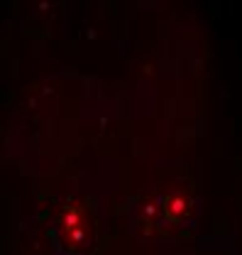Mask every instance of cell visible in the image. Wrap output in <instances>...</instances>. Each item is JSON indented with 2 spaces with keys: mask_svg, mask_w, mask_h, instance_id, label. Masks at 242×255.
<instances>
[{
  "mask_svg": "<svg viewBox=\"0 0 242 255\" xmlns=\"http://www.w3.org/2000/svg\"><path fill=\"white\" fill-rule=\"evenodd\" d=\"M54 255H86L98 241V211L91 199L69 196L61 201L52 219Z\"/></svg>",
  "mask_w": 242,
  "mask_h": 255,
  "instance_id": "cell-1",
  "label": "cell"
},
{
  "mask_svg": "<svg viewBox=\"0 0 242 255\" xmlns=\"http://www.w3.org/2000/svg\"><path fill=\"white\" fill-rule=\"evenodd\" d=\"M159 201L161 209L166 214L169 223L181 233V231H191L198 216H201V196L193 182L188 179H171L159 189Z\"/></svg>",
  "mask_w": 242,
  "mask_h": 255,
  "instance_id": "cell-2",
  "label": "cell"
},
{
  "mask_svg": "<svg viewBox=\"0 0 242 255\" xmlns=\"http://www.w3.org/2000/svg\"><path fill=\"white\" fill-rule=\"evenodd\" d=\"M127 221L130 228L145 241H171L179 233L161 209L159 189L145 191L142 196H137L127 211Z\"/></svg>",
  "mask_w": 242,
  "mask_h": 255,
  "instance_id": "cell-3",
  "label": "cell"
}]
</instances>
